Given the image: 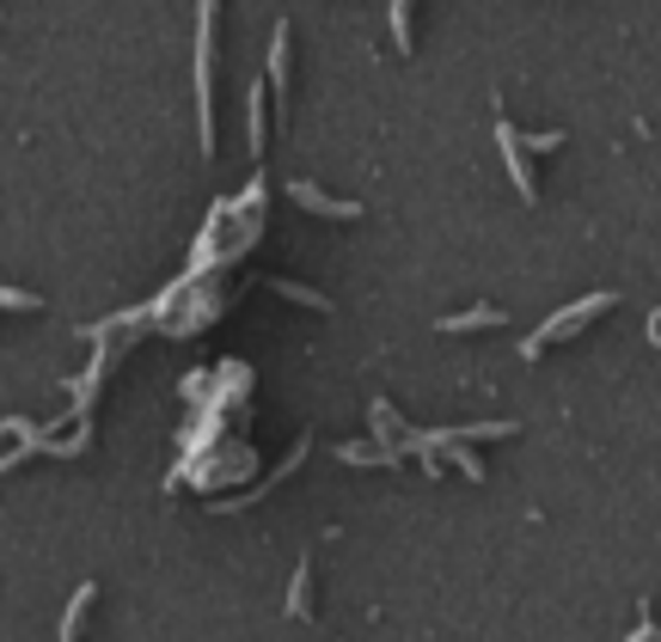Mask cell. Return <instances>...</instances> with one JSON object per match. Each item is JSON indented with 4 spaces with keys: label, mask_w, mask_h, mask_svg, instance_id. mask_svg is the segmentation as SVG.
Here are the masks:
<instances>
[{
    "label": "cell",
    "mask_w": 661,
    "mask_h": 642,
    "mask_svg": "<svg viewBox=\"0 0 661 642\" xmlns=\"http://www.w3.org/2000/svg\"><path fill=\"white\" fill-rule=\"evenodd\" d=\"M607 306H612V294H588V301H583V306H569V313H557V318H552V325H545V330H539V337H533V343H527V355H539V349H545V343H552V337H569V330L583 325V318L607 313Z\"/></svg>",
    "instance_id": "obj_1"
},
{
    "label": "cell",
    "mask_w": 661,
    "mask_h": 642,
    "mask_svg": "<svg viewBox=\"0 0 661 642\" xmlns=\"http://www.w3.org/2000/svg\"><path fill=\"white\" fill-rule=\"evenodd\" d=\"M294 197H301L306 209H318V214H361L356 202H325V197H318V190H313V183H301V190H294Z\"/></svg>",
    "instance_id": "obj_2"
},
{
    "label": "cell",
    "mask_w": 661,
    "mask_h": 642,
    "mask_svg": "<svg viewBox=\"0 0 661 642\" xmlns=\"http://www.w3.org/2000/svg\"><path fill=\"white\" fill-rule=\"evenodd\" d=\"M86 606H93V581L74 593V606H67V624H62V642H74V630H80V618H86Z\"/></svg>",
    "instance_id": "obj_3"
},
{
    "label": "cell",
    "mask_w": 661,
    "mask_h": 642,
    "mask_svg": "<svg viewBox=\"0 0 661 642\" xmlns=\"http://www.w3.org/2000/svg\"><path fill=\"white\" fill-rule=\"evenodd\" d=\"M478 325H503V313H460V318H441V330H478Z\"/></svg>",
    "instance_id": "obj_4"
},
{
    "label": "cell",
    "mask_w": 661,
    "mask_h": 642,
    "mask_svg": "<svg viewBox=\"0 0 661 642\" xmlns=\"http://www.w3.org/2000/svg\"><path fill=\"white\" fill-rule=\"evenodd\" d=\"M392 31L398 43H410V0H392Z\"/></svg>",
    "instance_id": "obj_5"
},
{
    "label": "cell",
    "mask_w": 661,
    "mask_h": 642,
    "mask_svg": "<svg viewBox=\"0 0 661 642\" xmlns=\"http://www.w3.org/2000/svg\"><path fill=\"white\" fill-rule=\"evenodd\" d=\"M0 306H25V313H31V306H38V294H25V288H0Z\"/></svg>",
    "instance_id": "obj_6"
}]
</instances>
